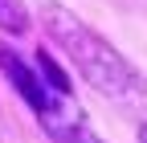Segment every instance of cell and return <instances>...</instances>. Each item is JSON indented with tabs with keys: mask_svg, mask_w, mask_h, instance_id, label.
Here are the masks:
<instances>
[{
	"mask_svg": "<svg viewBox=\"0 0 147 143\" xmlns=\"http://www.w3.org/2000/svg\"><path fill=\"white\" fill-rule=\"evenodd\" d=\"M37 21L49 33V41L69 57V65L82 74V82H90L98 94L115 98V102H127V106L147 102V78L131 65V57H123L74 8H65L61 0H37Z\"/></svg>",
	"mask_w": 147,
	"mask_h": 143,
	"instance_id": "6da1fadb",
	"label": "cell"
},
{
	"mask_svg": "<svg viewBox=\"0 0 147 143\" xmlns=\"http://www.w3.org/2000/svg\"><path fill=\"white\" fill-rule=\"evenodd\" d=\"M0 74L12 82V90L29 102V111L37 115V123L45 127V135L53 143H86L90 135V119L82 111V102L74 98L65 69L41 49L37 61H25L21 49H12L0 37Z\"/></svg>",
	"mask_w": 147,
	"mask_h": 143,
	"instance_id": "7a4b0ae2",
	"label": "cell"
},
{
	"mask_svg": "<svg viewBox=\"0 0 147 143\" xmlns=\"http://www.w3.org/2000/svg\"><path fill=\"white\" fill-rule=\"evenodd\" d=\"M0 33H8V37H25L29 33L25 0H0Z\"/></svg>",
	"mask_w": 147,
	"mask_h": 143,
	"instance_id": "3957f363",
	"label": "cell"
},
{
	"mask_svg": "<svg viewBox=\"0 0 147 143\" xmlns=\"http://www.w3.org/2000/svg\"><path fill=\"white\" fill-rule=\"evenodd\" d=\"M86 143H106V139H98V135H94V131H90V135H86Z\"/></svg>",
	"mask_w": 147,
	"mask_h": 143,
	"instance_id": "277c9868",
	"label": "cell"
},
{
	"mask_svg": "<svg viewBox=\"0 0 147 143\" xmlns=\"http://www.w3.org/2000/svg\"><path fill=\"white\" fill-rule=\"evenodd\" d=\"M139 143H147V123H143V127H139Z\"/></svg>",
	"mask_w": 147,
	"mask_h": 143,
	"instance_id": "5b68a950",
	"label": "cell"
}]
</instances>
